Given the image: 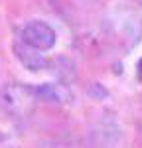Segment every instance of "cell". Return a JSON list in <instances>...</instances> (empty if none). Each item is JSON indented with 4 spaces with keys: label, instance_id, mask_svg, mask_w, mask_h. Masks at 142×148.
<instances>
[{
    "label": "cell",
    "instance_id": "4",
    "mask_svg": "<svg viewBox=\"0 0 142 148\" xmlns=\"http://www.w3.org/2000/svg\"><path fill=\"white\" fill-rule=\"evenodd\" d=\"M14 53L20 59V63H22L26 69H30V71H40V69L47 67V59L44 57V53L38 51V49H34V47L26 46L22 40H18V42L14 44Z\"/></svg>",
    "mask_w": 142,
    "mask_h": 148
},
{
    "label": "cell",
    "instance_id": "5",
    "mask_svg": "<svg viewBox=\"0 0 142 148\" xmlns=\"http://www.w3.org/2000/svg\"><path fill=\"white\" fill-rule=\"evenodd\" d=\"M36 93H38L40 101H47V103H65L69 99L67 85H59V83L36 85Z\"/></svg>",
    "mask_w": 142,
    "mask_h": 148
},
{
    "label": "cell",
    "instance_id": "1",
    "mask_svg": "<svg viewBox=\"0 0 142 148\" xmlns=\"http://www.w3.org/2000/svg\"><path fill=\"white\" fill-rule=\"evenodd\" d=\"M109 28L115 40L122 44V47H134L142 40V16L132 8H117L111 12Z\"/></svg>",
    "mask_w": 142,
    "mask_h": 148
},
{
    "label": "cell",
    "instance_id": "6",
    "mask_svg": "<svg viewBox=\"0 0 142 148\" xmlns=\"http://www.w3.org/2000/svg\"><path fill=\"white\" fill-rule=\"evenodd\" d=\"M136 69H138V77L142 79V57H140V61H138V67Z\"/></svg>",
    "mask_w": 142,
    "mask_h": 148
},
{
    "label": "cell",
    "instance_id": "3",
    "mask_svg": "<svg viewBox=\"0 0 142 148\" xmlns=\"http://www.w3.org/2000/svg\"><path fill=\"white\" fill-rule=\"evenodd\" d=\"M20 40L26 46L34 47L38 51H49L51 47L55 46V30L44 20H32L22 28L20 32Z\"/></svg>",
    "mask_w": 142,
    "mask_h": 148
},
{
    "label": "cell",
    "instance_id": "2",
    "mask_svg": "<svg viewBox=\"0 0 142 148\" xmlns=\"http://www.w3.org/2000/svg\"><path fill=\"white\" fill-rule=\"evenodd\" d=\"M40 101L36 87L24 83H8L0 91V105L14 116H30Z\"/></svg>",
    "mask_w": 142,
    "mask_h": 148
}]
</instances>
